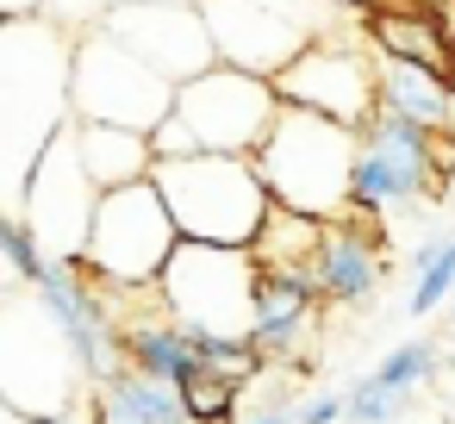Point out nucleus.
<instances>
[{
    "mask_svg": "<svg viewBox=\"0 0 455 424\" xmlns=\"http://www.w3.org/2000/svg\"><path fill=\"white\" fill-rule=\"evenodd\" d=\"M76 51L57 20H0V206L20 219L51 144L76 125Z\"/></svg>",
    "mask_w": 455,
    "mask_h": 424,
    "instance_id": "f257e3e1",
    "label": "nucleus"
},
{
    "mask_svg": "<svg viewBox=\"0 0 455 424\" xmlns=\"http://www.w3.org/2000/svg\"><path fill=\"white\" fill-rule=\"evenodd\" d=\"M355 156H362V138L349 125H337L324 113H306V107H281L268 144L256 150V169H262L275 206L337 225V219H349Z\"/></svg>",
    "mask_w": 455,
    "mask_h": 424,
    "instance_id": "f03ea898",
    "label": "nucleus"
},
{
    "mask_svg": "<svg viewBox=\"0 0 455 424\" xmlns=\"http://www.w3.org/2000/svg\"><path fill=\"white\" fill-rule=\"evenodd\" d=\"M82 362L63 324L51 318L38 287L0 293V412L13 418H76L82 399Z\"/></svg>",
    "mask_w": 455,
    "mask_h": 424,
    "instance_id": "7ed1b4c3",
    "label": "nucleus"
},
{
    "mask_svg": "<svg viewBox=\"0 0 455 424\" xmlns=\"http://www.w3.org/2000/svg\"><path fill=\"white\" fill-rule=\"evenodd\" d=\"M150 181L169 200L181 244L250 250L275 212V194H268L256 156H181V163H156Z\"/></svg>",
    "mask_w": 455,
    "mask_h": 424,
    "instance_id": "20e7f679",
    "label": "nucleus"
},
{
    "mask_svg": "<svg viewBox=\"0 0 455 424\" xmlns=\"http://www.w3.org/2000/svg\"><path fill=\"white\" fill-rule=\"evenodd\" d=\"M455 169V132H430L418 119H399L380 107V119L362 138L355 156V194H349V219L362 225H387V212H405L418 200H436L449 188Z\"/></svg>",
    "mask_w": 455,
    "mask_h": 424,
    "instance_id": "39448f33",
    "label": "nucleus"
},
{
    "mask_svg": "<svg viewBox=\"0 0 455 424\" xmlns=\"http://www.w3.org/2000/svg\"><path fill=\"white\" fill-rule=\"evenodd\" d=\"M200 13L212 26L219 63L268 82L293 69L318 38L349 26V7H337V0H200Z\"/></svg>",
    "mask_w": 455,
    "mask_h": 424,
    "instance_id": "423d86ee",
    "label": "nucleus"
},
{
    "mask_svg": "<svg viewBox=\"0 0 455 424\" xmlns=\"http://www.w3.org/2000/svg\"><path fill=\"white\" fill-rule=\"evenodd\" d=\"M175 250H181V225H175L169 200L156 194V181H138V188L100 194L82 268L113 293H156Z\"/></svg>",
    "mask_w": 455,
    "mask_h": 424,
    "instance_id": "0eeeda50",
    "label": "nucleus"
},
{
    "mask_svg": "<svg viewBox=\"0 0 455 424\" xmlns=\"http://www.w3.org/2000/svg\"><path fill=\"white\" fill-rule=\"evenodd\" d=\"M256 281H262V268L250 250L181 244L156 293L175 312V324H188L194 337L256 343Z\"/></svg>",
    "mask_w": 455,
    "mask_h": 424,
    "instance_id": "6e6552de",
    "label": "nucleus"
},
{
    "mask_svg": "<svg viewBox=\"0 0 455 424\" xmlns=\"http://www.w3.org/2000/svg\"><path fill=\"white\" fill-rule=\"evenodd\" d=\"M275 88L287 107L324 113V119L349 125L355 138H368V125L380 119V51L368 44L362 26H337L293 69H281Z\"/></svg>",
    "mask_w": 455,
    "mask_h": 424,
    "instance_id": "1a4fd4ad",
    "label": "nucleus"
},
{
    "mask_svg": "<svg viewBox=\"0 0 455 424\" xmlns=\"http://www.w3.org/2000/svg\"><path fill=\"white\" fill-rule=\"evenodd\" d=\"M175 82H163L144 57H132L119 38L88 32L76 51V125H119L156 138L175 119Z\"/></svg>",
    "mask_w": 455,
    "mask_h": 424,
    "instance_id": "9d476101",
    "label": "nucleus"
},
{
    "mask_svg": "<svg viewBox=\"0 0 455 424\" xmlns=\"http://www.w3.org/2000/svg\"><path fill=\"white\" fill-rule=\"evenodd\" d=\"M281 88L268 76L250 69H206L200 82H188L175 94V119L188 125V138L200 144V156H256L281 119Z\"/></svg>",
    "mask_w": 455,
    "mask_h": 424,
    "instance_id": "9b49d317",
    "label": "nucleus"
},
{
    "mask_svg": "<svg viewBox=\"0 0 455 424\" xmlns=\"http://www.w3.org/2000/svg\"><path fill=\"white\" fill-rule=\"evenodd\" d=\"M94 212H100V188H94V175L82 163V144H76V125H69L51 144V156L38 163L20 219L32 225L44 262H82L88 237H94Z\"/></svg>",
    "mask_w": 455,
    "mask_h": 424,
    "instance_id": "f8f14e48",
    "label": "nucleus"
},
{
    "mask_svg": "<svg viewBox=\"0 0 455 424\" xmlns=\"http://www.w3.org/2000/svg\"><path fill=\"white\" fill-rule=\"evenodd\" d=\"M100 32L119 38L132 57H144L175 88L219 69V44H212V26H206L200 7H113V20Z\"/></svg>",
    "mask_w": 455,
    "mask_h": 424,
    "instance_id": "ddd939ff",
    "label": "nucleus"
},
{
    "mask_svg": "<svg viewBox=\"0 0 455 424\" xmlns=\"http://www.w3.org/2000/svg\"><path fill=\"white\" fill-rule=\"evenodd\" d=\"M387 275V231L362 219H337L318 256V293L324 306H368Z\"/></svg>",
    "mask_w": 455,
    "mask_h": 424,
    "instance_id": "4468645a",
    "label": "nucleus"
},
{
    "mask_svg": "<svg viewBox=\"0 0 455 424\" xmlns=\"http://www.w3.org/2000/svg\"><path fill=\"white\" fill-rule=\"evenodd\" d=\"M318 318H324V293L312 281H287V275L256 281V349L275 368L299 362V343L318 331Z\"/></svg>",
    "mask_w": 455,
    "mask_h": 424,
    "instance_id": "2eb2a0df",
    "label": "nucleus"
},
{
    "mask_svg": "<svg viewBox=\"0 0 455 424\" xmlns=\"http://www.w3.org/2000/svg\"><path fill=\"white\" fill-rule=\"evenodd\" d=\"M362 32H368V44H374L380 57L418 63V69H430V76H443V82L455 88V51H449L443 26L418 7V0H380V7L362 13Z\"/></svg>",
    "mask_w": 455,
    "mask_h": 424,
    "instance_id": "dca6fc26",
    "label": "nucleus"
},
{
    "mask_svg": "<svg viewBox=\"0 0 455 424\" xmlns=\"http://www.w3.org/2000/svg\"><path fill=\"white\" fill-rule=\"evenodd\" d=\"M94 424H188V405H181V387L125 362L94 387Z\"/></svg>",
    "mask_w": 455,
    "mask_h": 424,
    "instance_id": "f3484780",
    "label": "nucleus"
},
{
    "mask_svg": "<svg viewBox=\"0 0 455 424\" xmlns=\"http://www.w3.org/2000/svg\"><path fill=\"white\" fill-rule=\"evenodd\" d=\"M324 237H331V225H324V219H306V212L275 206V212H268V225H262V237L250 244V256H256V268H262V275H287V281H312V287H318Z\"/></svg>",
    "mask_w": 455,
    "mask_h": 424,
    "instance_id": "a211bd4d",
    "label": "nucleus"
},
{
    "mask_svg": "<svg viewBox=\"0 0 455 424\" xmlns=\"http://www.w3.org/2000/svg\"><path fill=\"white\" fill-rule=\"evenodd\" d=\"M76 144H82V163L94 175L100 194H119V188H138L156 175V144L144 132H119V125H76Z\"/></svg>",
    "mask_w": 455,
    "mask_h": 424,
    "instance_id": "6ab92c4d",
    "label": "nucleus"
},
{
    "mask_svg": "<svg viewBox=\"0 0 455 424\" xmlns=\"http://www.w3.org/2000/svg\"><path fill=\"white\" fill-rule=\"evenodd\" d=\"M380 107L399 119H418L430 132H455V88L418 63H393L380 57Z\"/></svg>",
    "mask_w": 455,
    "mask_h": 424,
    "instance_id": "aec40b11",
    "label": "nucleus"
},
{
    "mask_svg": "<svg viewBox=\"0 0 455 424\" xmlns=\"http://www.w3.org/2000/svg\"><path fill=\"white\" fill-rule=\"evenodd\" d=\"M455 300V231H430L418 250H411V293H405V312L424 318L436 306Z\"/></svg>",
    "mask_w": 455,
    "mask_h": 424,
    "instance_id": "412c9836",
    "label": "nucleus"
},
{
    "mask_svg": "<svg viewBox=\"0 0 455 424\" xmlns=\"http://www.w3.org/2000/svg\"><path fill=\"white\" fill-rule=\"evenodd\" d=\"M443 374V349L430 343V337H405L399 349H387L380 356V368H374V380L387 387V393H399V399H411L424 380H436Z\"/></svg>",
    "mask_w": 455,
    "mask_h": 424,
    "instance_id": "4be33fe9",
    "label": "nucleus"
},
{
    "mask_svg": "<svg viewBox=\"0 0 455 424\" xmlns=\"http://www.w3.org/2000/svg\"><path fill=\"white\" fill-rule=\"evenodd\" d=\"M0 262H7V287H38L44 250H38V237H32L26 219H7V212H0Z\"/></svg>",
    "mask_w": 455,
    "mask_h": 424,
    "instance_id": "5701e85b",
    "label": "nucleus"
},
{
    "mask_svg": "<svg viewBox=\"0 0 455 424\" xmlns=\"http://www.w3.org/2000/svg\"><path fill=\"white\" fill-rule=\"evenodd\" d=\"M237 387L231 380H219V374H194V380H181V405H188V424H231L237 418Z\"/></svg>",
    "mask_w": 455,
    "mask_h": 424,
    "instance_id": "b1692460",
    "label": "nucleus"
},
{
    "mask_svg": "<svg viewBox=\"0 0 455 424\" xmlns=\"http://www.w3.org/2000/svg\"><path fill=\"white\" fill-rule=\"evenodd\" d=\"M343 399H349V424H399V418H405V399L387 393L374 374H362Z\"/></svg>",
    "mask_w": 455,
    "mask_h": 424,
    "instance_id": "393cba45",
    "label": "nucleus"
},
{
    "mask_svg": "<svg viewBox=\"0 0 455 424\" xmlns=\"http://www.w3.org/2000/svg\"><path fill=\"white\" fill-rule=\"evenodd\" d=\"M113 7H119V0H51L44 20H57V26H69L76 38H88V32H100V26L113 20Z\"/></svg>",
    "mask_w": 455,
    "mask_h": 424,
    "instance_id": "a878e982",
    "label": "nucleus"
},
{
    "mask_svg": "<svg viewBox=\"0 0 455 424\" xmlns=\"http://www.w3.org/2000/svg\"><path fill=\"white\" fill-rule=\"evenodd\" d=\"M337 418H349V399H343V393H312V399H299V424H337Z\"/></svg>",
    "mask_w": 455,
    "mask_h": 424,
    "instance_id": "bb28decb",
    "label": "nucleus"
},
{
    "mask_svg": "<svg viewBox=\"0 0 455 424\" xmlns=\"http://www.w3.org/2000/svg\"><path fill=\"white\" fill-rule=\"evenodd\" d=\"M418 7L443 26V38H449V51H455V0H418Z\"/></svg>",
    "mask_w": 455,
    "mask_h": 424,
    "instance_id": "cd10ccee",
    "label": "nucleus"
},
{
    "mask_svg": "<svg viewBox=\"0 0 455 424\" xmlns=\"http://www.w3.org/2000/svg\"><path fill=\"white\" fill-rule=\"evenodd\" d=\"M0 13H7V20H44L51 0H0Z\"/></svg>",
    "mask_w": 455,
    "mask_h": 424,
    "instance_id": "c85d7f7f",
    "label": "nucleus"
},
{
    "mask_svg": "<svg viewBox=\"0 0 455 424\" xmlns=\"http://www.w3.org/2000/svg\"><path fill=\"white\" fill-rule=\"evenodd\" d=\"M243 424H299V405H262V412H250Z\"/></svg>",
    "mask_w": 455,
    "mask_h": 424,
    "instance_id": "c756f323",
    "label": "nucleus"
},
{
    "mask_svg": "<svg viewBox=\"0 0 455 424\" xmlns=\"http://www.w3.org/2000/svg\"><path fill=\"white\" fill-rule=\"evenodd\" d=\"M119 7H200V0H119Z\"/></svg>",
    "mask_w": 455,
    "mask_h": 424,
    "instance_id": "7c9ffc66",
    "label": "nucleus"
},
{
    "mask_svg": "<svg viewBox=\"0 0 455 424\" xmlns=\"http://www.w3.org/2000/svg\"><path fill=\"white\" fill-rule=\"evenodd\" d=\"M7 424H32V418H13L7 412ZM38 424H82V418H38Z\"/></svg>",
    "mask_w": 455,
    "mask_h": 424,
    "instance_id": "2f4dec72",
    "label": "nucleus"
},
{
    "mask_svg": "<svg viewBox=\"0 0 455 424\" xmlns=\"http://www.w3.org/2000/svg\"><path fill=\"white\" fill-rule=\"evenodd\" d=\"M337 7H349V13H368V7H380V0H337Z\"/></svg>",
    "mask_w": 455,
    "mask_h": 424,
    "instance_id": "473e14b6",
    "label": "nucleus"
},
{
    "mask_svg": "<svg viewBox=\"0 0 455 424\" xmlns=\"http://www.w3.org/2000/svg\"><path fill=\"white\" fill-rule=\"evenodd\" d=\"M443 374H455V349H449V362H443Z\"/></svg>",
    "mask_w": 455,
    "mask_h": 424,
    "instance_id": "72a5a7b5",
    "label": "nucleus"
},
{
    "mask_svg": "<svg viewBox=\"0 0 455 424\" xmlns=\"http://www.w3.org/2000/svg\"><path fill=\"white\" fill-rule=\"evenodd\" d=\"M449 324H455V300H449Z\"/></svg>",
    "mask_w": 455,
    "mask_h": 424,
    "instance_id": "f704fd0d",
    "label": "nucleus"
}]
</instances>
